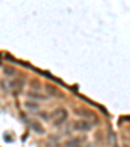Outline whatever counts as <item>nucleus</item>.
<instances>
[{
	"label": "nucleus",
	"instance_id": "obj_3",
	"mask_svg": "<svg viewBox=\"0 0 130 147\" xmlns=\"http://www.w3.org/2000/svg\"><path fill=\"white\" fill-rule=\"evenodd\" d=\"M92 129V124L89 120H79V121L74 122V130L77 131H89Z\"/></svg>",
	"mask_w": 130,
	"mask_h": 147
},
{
	"label": "nucleus",
	"instance_id": "obj_1",
	"mask_svg": "<svg viewBox=\"0 0 130 147\" xmlns=\"http://www.w3.org/2000/svg\"><path fill=\"white\" fill-rule=\"evenodd\" d=\"M68 117H69V112L67 108L64 107H59V108L53 109L50 115V121L52 122V125L55 128H59L61 125H64L67 122Z\"/></svg>",
	"mask_w": 130,
	"mask_h": 147
},
{
	"label": "nucleus",
	"instance_id": "obj_7",
	"mask_svg": "<svg viewBox=\"0 0 130 147\" xmlns=\"http://www.w3.org/2000/svg\"><path fill=\"white\" fill-rule=\"evenodd\" d=\"M124 147H129V146H124Z\"/></svg>",
	"mask_w": 130,
	"mask_h": 147
},
{
	"label": "nucleus",
	"instance_id": "obj_4",
	"mask_svg": "<svg viewBox=\"0 0 130 147\" xmlns=\"http://www.w3.org/2000/svg\"><path fill=\"white\" fill-rule=\"evenodd\" d=\"M64 147H83V141L82 138H78V137L70 138L64 143Z\"/></svg>",
	"mask_w": 130,
	"mask_h": 147
},
{
	"label": "nucleus",
	"instance_id": "obj_2",
	"mask_svg": "<svg viewBox=\"0 0 130 147\" xmlns=\"http://www.w3.org/2000/svg\"><path fill=\"white\" fill-rule=\"evenodd\" d=\"M24 89V81L20 80V78H14L9 82V90H11L12 94L14 95H18L20 92L22 91Z\"/></svg>",
	"mask_w": 130,
	"mask_h": 147
},
{
	"label": "nucleus",
	"instance_id": "obj_6",
	"mask_svg": "<svg viewBox=\"0 0 130 147\" xmlns=\"http://www.w3.org/2000/svg\"><path fill=\"white\" fill-rule=\"evenodd\" d=\"M31 128L34 129L35 131H38V133H43V128H38V126H40V124H38V122H31Z\"/></svg>",
	"mask_w": 130,
	"mask_h": 147
},
{
	"label": "nucleus",
	"instance_id": "obj_5",
	"mask_svg": "<svg viewBox=\"0 0 130 147\" xmlns=\"http://www.w3.org/2000/svg\"><path fill=\"white\" fill-rule=\"evenodd\" d=\"M25 106H26V108H28L29 111H35V109L39 108L38 103H35V102H26Z\"/></svg>",
	"mask_w": 130,
	"mask_h": 147
}]
</instances>
